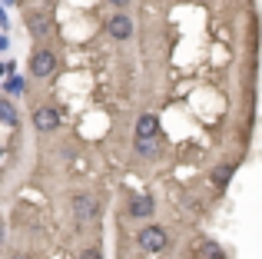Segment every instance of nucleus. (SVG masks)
<instances>
[{"label":"nucleus","instance_id":"1","mask_svg":"<svg viewBox=\"0 0 262 259\" xmlns=\"http://www.w3.org/2000/svg\"><path fill=\"white\" fill-rule=\"evenodd\" d=\"M136 243H140V249L143 253H163V249L169 246V236H166V229L163 226H143L140 233H136Z\"/></svg>","mask_w":262,"mask_h":259},{"label":"nucleus","instance_id":"2","mask_svg":"<svg viewBox=\"0 0 262 259\" xmlns=\"http://www.w3.org/2000/svg\"><path fill=\"white\" fill-rule=\"evenodd\" d=\"M96 216H100V206H96L93 196H77V200H73V220H77L80 226H90Z\"/></svg>","mask_w":262,"mask_h":259},{"label":"nucleus","instance_id":"3","mask_svg":"<svg viewBox=\"0 0 262 259\" xmlns=\"http://www.w3.org/2000/svg\"><path fill=\"white\" fill-rule=\"evenodd\" d=\"M30 70H33V77H50V73L57 70V57H53L47 47H40L30 57Z\"/></svg>","mask_w":262,"mask_h":259},{"label":"nucleus","instance_id":"4","mask_svg":"<svg viewBox=\"0 0 262 259\" xmlns=\"http://www.w3.org/2000/svg\"><path fill=\"white\" fill-rule=\"evenodd\" d=\"M106 30H110L113 40H129V37H133V20H129L123 10H116L113 17L106 20Z\"/></svg>","mask_w":262,"mask_h":259},{"label":"nucleus","instance_id":"5","mask_svg":"<svg viewBox=\"0 0 262 259\" xmlns=\"http://www.w3.org/2000/svg\"><path fill=\"white\" fill-rule=\"evenodd\" d=\"M33 123H37V130H57L60 126V110L57 106H40V110L33 113Z\"/></svg>","mask_w":262,"mask_h":259},{"label":"nucleus","instance_id":"6","mask_svg":"<svg viewBox=\"0 0 262 259\" xmlns=\"http://www.w3.org/2000/svg\"><path fill=\"white\" fill-rule=\"evenodd\" d=\"M153 209H156L153 196H136V200L129 203V216H133V220H146V216H153Z\"/></svg>","mask_w":262,"mask_h":259},{"label":"nucleus","instance_id":"7","mask_svg":"<svg viewBox=\"0 0 262 259\" xmlns=\"http://www.w3.org/2000/svg\"><path fill=\"white\" fill-rule=\"evenodd\" d=\"M27 27H30V33L37 40H43L47 33H50V20H47V13H30V17H27Z\"/></svg>","mask_w":262,"mask_h":259},{"label":"nucleus","instance_id":"8","mask_svg":"<svg viewBox=\"0 0 262 259\" xmlns=\"http://www.w3.org/2000/svg\"><path fill=\"white\" fill-rule=\"evenodd\" d=\"M160 133V120H156V113H143L140 120H136V136H156Z\"/></svg>","mask_w":262,"mask_h":259},{"label":"nucleus","instance_id":"9","mask_svg":"<svg viewBox=\"0 0 262 259\" xmlns=\"http://www.w3.org/2000/svg\"><path fill=\"white\" fill-rule=\"evenodd\" d=\"M0 123L17 126V110H13V106H10V100H4V97H0Z\"/></svg>","mask_w":262,"mask_h":259},{"label":"nucleus","instance_id":"10","mask_svg":"<svg viewBox=\"0 0 262 259\" xmlns=\"http://www.w3.org/2000/svg\"><path fill=\"white\" fill-rule=\"evenodd\" d=\"M136 153L140 156H153L156 153V136H136Z\"/></svg>","mask_w":262,"mask_h":259},{"label":"nucleus","instance_id":"11","mask_svg":"<svg viewBox=\"0 0 262 259\" xmlns=\"http://www.w3.org/2000/svg\"><path fill=\"white\" fill-rule=\"evenodd\" d=\"M229 176H232L229 166H219L216 173H212V183H216V186H226V183H229Z\"/></svg>","mask_w":262,"mask_h":259},{"label":"nucleus","instance_id":"12","mask_svg":"<svg viewBox=\"0 0 262 259\" xmlns=\"http://www.w3.org/2000/svg\"><path fill=\"white\" fill-rule=\"evenodd\" d=\"M7 90H10V93H24V80H17V77H13L10 83H7Z\"/></svg>","mask_w":262,"mask_h":259},{"label":"nucleus","instance_id":"13","mask_svg":"<svg viewBox=\"0 0 262 259\" xmlns=\"http://www.w3.org/2000/svg\"><path fill=\"white\" fill-rule=\"evenodd\" d=\"M80 259H103V256H100V249H86V253L80 256Z\"/></svg>","mask_w":262,"mask_h":259},{"label":"nucleus","instance_id":"14","mask_svg":"<svg viewBox=\"0 0 262 259\" xmlns=\"http://www.w3.org/2000/svg\"><path fill=\"white\" fill-rule=\"evenodd\" d=\"M110 4H113V7H120V10H123V7H129V0H110Z\"/></svg>","mask_w":262,"mask_h":259},{"label":"nucleus","instance_id":"15","mask_svg":"<svg viewBox=\"0 0 262 259\" xmlns=\"http://www.w3.org/2000/svg\"><path fill=\"white\" fill-rule=\"evenodd\" d=\"M0 50H7V37H4V33H0Z\"/></svg>","mask_w":262,"mask_h":259},{"label":"nucleus","instance_id":"16","mask_svg":"<svg viewBox=\"0 0 262 259\" xmlns=\"http://www.w3.org/2000/svg\"><path fill=\"white\" fill-rule=\"evenodd\" d=\"M10 259H33V256H27V253H17V256H10Z\"/></svg>","mask_w":262,"mask_h":259},{"label":"nucleus","instance_id":"17","mask_svg":"<svg viewBox=\"0 0 262 259\" xmlns=\"http://www.w3.org/2000/svg\"><path fill=\"white\" fill-rule=\"evenodd\" d=\"M0 243H4V226H0Z\"/></svg>","mask_w":262,"mask_h":259},{"label":"nucleus","instance_id":"18","mask_svg":"<svg viewBox=\"0 0 262 259\" xmlns=\"http://www.w3.org/2000/svg\"><path fill=\"white\" fill-rule=\"evenodd\" d=\"M4 70H7V67H0V77H4Z\"/></svg>","mask_w":262,"mask_h":259}]
</instances>
